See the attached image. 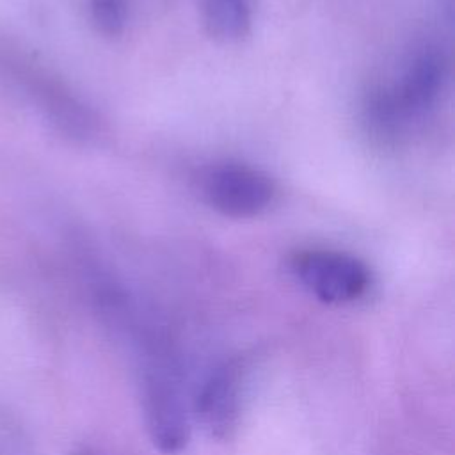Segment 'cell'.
Masks as SVG:
<instances>
[{
    "mask_svg": "<svg viewBox=\"0 0 455 455\" xmlns=\"http://www.w3.org/2000/svg\"><path fill=\"white\" fill-rule=\"evenodd\" d=\"M142 403L153 443L164 453L180 451L188 441V412L176 364L160 339L146 341Z\"/></svg>",
    "mask_w": 455,
    "mask_h": 455,
    "instance_id": "obj_1",
    "label": "cell"
},
{
    "mask_svg": "<svg viewBox=\"0 0 455 455\" xmlns=\"http://www.w3.org/2000/svg\"><path fill=\"white\" fill-rule=\"evenodd\" d=\"M291 270L299 283L327 304H347L363 297L370 286L368 267L352 254L311 249L293 256Z\"/></svg>",
    "mask_w": 455,
    "mask_h": 455,
    "instance_id": "obj_2",
    "label": "cell"
},
{
    "mask_svg": "<svg viewBox=\"0 0 455 455\" xmlns=\"http://www.w3.org/2000/svg\"><path fill=\"white\" fill-rule=\"evenodd\" d=\"M203 197L222 215L247 219L265 212L275 196L272 180L243 164H219L201 176Z\"/></svg>",
    "mask_w": 455,
    "mask_h": 455,
    "instance_id": "obj_3",
    "label": "cell"
},
{
    "mask_svg": "<svg viewBox=\"0 0 455 455\" xmlns=\"http://www.w3.org/2000/svg\"><path fill=\"white\" fill-rule=\"evenodd\" d=\"M242 405L240 366L226 363L212 371L199 389L196 409L203 427L215 437L226 439L238 423Z\"/></svg>",
    "mask_w": 455,
    "mask_h": 455,
    "instance_id": "obj_4",
    "label": "cell"
},
{
    "mask_svg": "<svg viewBox=\"0 0 455 455\" xmlns=\"http://www.w3.org/2000/svg\"><path fill=\"white\" fill-rule=\"evenodd\" d=\"M444 73V60L439 52L425 48L414 55L402 82L391 91L407 123L434 107L443 89Z\"/></svg>",
    "mask_w": 455,
    "mask_h": 455,
    "instance_id": "obj_5",
    "label": "cell"
},
{
    "mask_svg": "<svg viewBox=\"0 0 455 455\" xmlns=\"http://www.w3.org/2000/svg\"><path fill=\"white\" fill-rule=\"evenodd\" d=\"M203 12L208 30L222 41H236L249 30L251 16L245 0H204Z\"/></svg>",
    "mask_w": 455,
    "mask_h": 455,
    "instance_id": "obj_6",
    "label": "cell"
},
{
    "mask_svg": "<svg viewBox=\"0 0 455 455\" xmlns=\"http://www.w3.org/2000/svg\"><path fill=\"white\" fill-rule=\"evenodd\" d=\"M364 116L370 132L380 140H395L407 126V119L389 89H377L368 94Z\"/></svg>",
    "mask_w": 455,
    "mask_h": 455,
    "instance_id": "obj_7",
    "label": "cell"
},
{
    "mask_svg": "<svg viewBox=\"0 0 455 455\" xmlns=\"http://www.w3.org/2000/svg\"><path fill=\"white\" fill-rule=\"evenodd\" d=\"M91 16L107 36H119L126 25L124 0H91Z\"/></svg>",
    "mask_w": 455,
    "mask_h": 455,
    "instance_id": "obj_8",
    "label": "cell"
},
{
    "mask_svg": "<svg viewBox=\"0 0 455 455\" xmlns=\"http://www.w3.org/2000/svg\"><path fill=\"white\" fill-rule=\"evenodd\" d=\"M73 455H96V453H92V451H89V450H80V451H75Z\"/></svg>",
    "mask_w": 455,
    "mask_h": 455,
    "instance_id": "obj_9",
    "label": "cell"
}]
</instances>
